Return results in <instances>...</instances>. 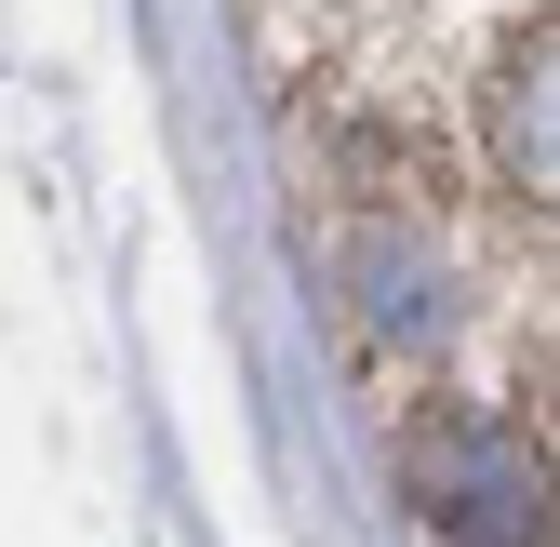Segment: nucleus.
I'll return each mask as SVG.
<instances>
[{
    "label": "nucleus",
    "instance_id": "f257e3e1",
    "mask_svg": "<svg viewBox=\"0 0 560 547\" xmlns=\"http://www.w3.org/2000/svg\"><path fill=\"white\" fill-rule=\"evenodd\" d=\"M428 521L454 547H547V467L508 428H454L428 454Z\"/></svg>",
    "mask_w": 560,
    "mask_h": 547
},
{
    "label": "nucleus",
    "instance_id": "f03ea898",
    "mask_svg": "<svg viewBox=\"0 0 560 547\" xmlns=\"http://www.w3.org/2000/svg\"><path fill=\"white\" fill-rule=\"evenodd\" d=\"M480 133H494V174L521 200H547V174H560V133H547V14H534V40H508L494 94H480Z\"/></svg>",
    "mask_w": 560,
    "mask_h": 547
},
{
    "label": "nucleus",
    "instance_id": "7ed1b4c3",
    "mask_svg": "<svg viewBox=\"0 0 560 547\" xmlns=\"http://www.w3.org/2000/svg\"><path fill=\"white\" fill-rule=\"evenodd\" d=\"M347 267H361V294H374L387 334H441V267L413 254L400 228H361V241H347Z\"/></svg>",
    "mask_w": 560,
    "mask_h": 547
}]
</instances>
